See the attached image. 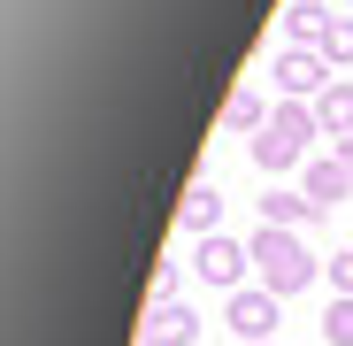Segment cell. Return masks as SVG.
I'll return each mask as SVG.
<instances>
[{"mask_svg": "<svg viewBox=\"0 0 353 346\" xmlns=\"http://www.w3.org/2000/svg\"><path fill=\"white\" fill-rule=\"evenodd\" d=\"M323 269H330V293H345V300H353V247H345V254H330Z\"/></svg>", "mask_w": 353, "mask_h": 346, "instance_id": "cell-16", "label": "cell"}, {"mask_svg": "<svg viewBox=\"0 0 353 346\" xmlns=\"http://www.w3.org/2000/svg\"><path fill=\"white\" fill-rule=\"evenodd\" d=\"M345 8H353V0H345Z\"/></svg>", "mask_w": 353, "mask_h": 346, "instance_id": "cell-19", "label": "cell"}, {"mask_svg": "<svg viewBox=\"0 0 353 346\" xmlns=\"http://www.w3.org/2000/svg\"><path fill=\"white\" fill-rule=\"evenodd\" d=\"M330 77H338V70L323 62L315 46H276V54H269V85H276L284 100H323Z\"/></svg>", "mask_w": 353, "mask_h": 346, "instance_id": "cell-2", "label": "cell"}, {"mask_svg": "<svg viewBox=\"0 0 353 346\" xmlns=\"http://www.w3.org/2000/svg\"><path fill=\"white\" fill-rule=\"evenodd\" d=\"M254 277L269 285L276 300H284V293H307V285H315V254L300 247V231H269V223H254Z\"/></svg>", "mask_w": 353, "mask_h": 346, "instance_id": "cell-1", "label": "cell"}, {"mask_svg": "<svg viewBox=\"0 0 353 346\" xmlns=\"http://www.w3.org/2000/svg\"><path fill=\"white\" fill-rule=\"evenodd\" d=\"M315 54H323L330 70H345V62H353V16H330V31H323V46H315Z\"/></svg>", "mask_w": 353, "mask_h": 346, "instance_id": "cell-14", "label": "cell"}, {"mask_svg": "<svg viewBox=\"0 0 353 346\" xmlns=\"http://www.w3.org/2000/svg\"><path fill=\"white\" fill-rule=\"evenodd\" d=\"M254 346H276V338H254Z\"/></svg>", "mask_w": 353, "mask_h": 346, "instance_id": "cell-18", "label": "cell"}, {"mask_svg": "<svg viewBox=\"0 0 353 346\" xmlns=\"http://www.w3.org/2000/svg\"><path fill=\"white\" fill-rule=\"evenodd\" d=\"M269 131H284L292 146H307V139H323V124H315V100H276V115H269Z\"/></svg>", "mask_w": 353, "mask_h": 346, "instance_id": "cell-12", "label": "cell"}, {"mask_svg": "<svg viewBox=\"0 0 353 346\" xmlns=\"http://www.w3.org/2000/svg\"><path fill=\"white\" fill-rule=\"evenodd\" d=\"M176 231H185V239H215V231H223V193H215L208 177L185 185V200H176Z\"/></svg>", "mask_w": 353, "mask_h": 346, "instance_id": "cell-6", "label": "cell"}, {"mask_svg": "<svg viewBox=\"0 0 353 346\" xmlns=\"http://www.w3.org/2000/svg\"><path fill=\"white\" fill-rule=\"evenodd\" d=\"M315 124H323V139H353V77H330V85H323Z\"/></svg>", "mask_w": 353, "mask_h": 346, "instance_id": "cell-8", "label": "cell"}, {"mask_svg": "<svg viewBox=\"0 0 353 346\" xmlns=\"http://www.w3.org/2000/svg\"><path fill=\"white\" fill-rule=\"evenodd\" d=\"M323 346H353V300L345 293H330V308H323Z\"/></svg>", "mask_w": 353, "mask_h": 346, "instance_id": "cell-15", "label": "cell"}, {"mask_svg": "<svg viewBox=\"0 0 353 346\" xmlns=\"http://www.w3.org/2000/svg\"><path fill=\"white\" fill-rule=\"evenodd\" d=\"M246 154H254V169H269V177H276V169H292L307 146H292L284 131H254V139H246Z\"/></svg>", "mask_w": 353, "mask_h": 346, "instance_id": "cell-13", "label": "cell"}, {"mask_svg": "<svg viewBox=\"0 0 353 346\" xmlns=\"http://www.w3.org/2000/svg\"><path fill=\"white\" fill-rule=\"evenodd\" d=\"M276 23H284V46H323V31H330V8H323V0H292V8H284Z\"/></svg>", "mask_w": 353, "mask_h": 346, "instance_id": "cell-10", "label": "cell"}, {"mask_svg": "<svg viewBox=\"0 0 353 346\" xmlns=\"http://www.w3.org/2000/svg\"><path fill=\"white\" fill-rule=\"evenodd\" d=\"M139 346H200V316L185 300H154L139 323Z\"/></svg>", "mask_w": 353, "mask_h": 346, "instance_id": "cell-5", "label": "cell"}, {"mask_svg": "<svg viewBox=\"0 0 353 346\" xmlns=\"http://www.w3.org/2000/svg\"><path fill=\"white\" fill-rule=\"evenodd\" d=\"M338 162H345V177H353V139H338Z\"/></svg>", "mask_w": 353, "mask_h": 346, "instance_id": "cell-17", "label": "cell"}, {"mask_svg": "<svg viewBox=\"0 0 353 346\" xmlns=\"http://www.w3.org/2000/svg\"><path fill=\"white\" fill-rule=\"evenodd\" d=\"M246 262H254V247H239V239H192V277L200 285H223V293H239L246 285Z\"/></svg>", "mask_w": 353, "mask_h": 346, "instance_id": "cell-4", "label": "cell"}, {"mask_svg": "<svg viewBox=\"0 0 353 346\" xmlns=\"http://www.w3.org/2000/svg\"><path fill=\"white\" fill-rule=\"evenodd\" d=\"M345 185H353V177H345V162H338V154H330V162H307V200H315L323 215L345 200Z\"/></svg>", "mask_w": 353, "mask_h": 346, "instance_id": "cell-11", "label": "cell"}, {"mask_svg": "<svg viewBox=\"0 0 353 346\" xmlns=\"http://www.w3.org/2000/svg\"><path fill=\"white\" fill-rule=\"evenodd\" d=\"M254 208H261V223H269V231H300V223H323V208H315L307 193H261Z\"/></svg>", "mask_w": 353, "mask_h": 346, "instance_id": "cell-7", "label": "cell"}, {"mask_svg": "<svg viewBox=\"0 0 353 346\" xmlns=\"http://www.w3.org/2000/svg\"><path fill=\"white\" fill-rule=\"evenodd\" d=\"M269 115H276V108H269L254 85H239V93L223 100V131H230V139H246V131H269Z\"/></svg>", "mask_w": 353, "mask_h": 346, "instance_id": "cell-9", "label": "cell"}, {"mask_svg": "<svg viewBox=\"0 0 353 346\" xmlns=\"http://www.w3.org/2000/svg\"><path fill=\"white\" fill-rule=\"evenodd\" d=\"M223 323L239 331V346H254V338H276V323H284V300L269 293V285H239V293H230V308H223Z\"/></svg>", "mask_w": 353, "mask_h": 346, "instance_id": "cell-3", "label": "cell"}]
</instances>
